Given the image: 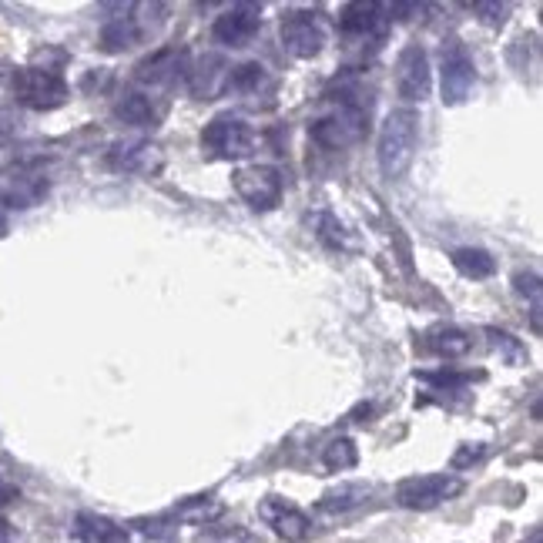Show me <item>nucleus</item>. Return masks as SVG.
Listing matches in <instances>:
<instances>
[{"label":"nucleus","instance_id":"11","mask_svg":"<svg viewBox=\"0 0 543 543\" xmlns=\"http://www.w3.org/2000/svg\"><path fill=\"white\" fill-rule=\"evenodd\" d=\"M282 44L292 57H316L326 44V31H322L319 14L312 11H292L282 21Z\"/></svg>","mask_w":543,"mask_h":543},{"label":"nucleus","instance_id":"5","mask_svg":"<svg viewBox=\"0 0 543 543\" xmlns=\"http://www.w3.org/2000/svg\"><path fill=\"white\" fill-rule=\"evenodd\" d=\"M463 480L450 473H426V476H409L396 487V503L406 510H436L446 500L460 497Z\"/></svg>","mask_w":543,"mask_h":543},{"label":"nucleus","instance_id":"24","mask_svg":"<svg viewBox=\"0 0 543 543\" xmlns=\"http://www.w3.org/2000/svg\"><path fill=\"white\" fill-rule=\"evenodd\" d=\"M322 463H326V470H332V473L352 470V466L359 463L356 443H352L349 436H336V440H329V446L322 450Z\"/></svg>","mask_w":543,"mask_h":543},{"label":"nucleus","instance_id":"15","mask_svg":"<svg viewBox=\"0 0 543 543\" xmlns=\"http://www.w3.org/2000/svg\"><path fill=\"white\" fill-rule=\"evenodd\" d=\"M131 7H135V4L114 7V11H118V17L104 21V27H101V51L121 54V51L135 47L141 37H145V24H141L138 17H131Z\"/></svg>","mask_w":543,"mask_h":543},{"label":"nucleus","instance_id":"14","mask_svg":"<svg viewBox=\"0 0 543 543\" xmlns=\"http://www.w3.org/2000/svg\"><path fill=\"white\" fill-rule=\"evenodd\" d=\"M228 78H232V68H228V61L218 54H205L202 61H198L195 68H188L185 74L188 91H192V98L198 101H212L222 91H228Z\"/></svg>","mask_w":543,"mask_h":543},{"label":"nucleus","instance_id":"4","mask_svg":"<svg viewBox=\"0 0 543 543\" xmlns=\"http://www.w3.org/2000/svg\"><path fill=\"white\" fill-rule=\"evenodd\" d=\"M11 88H14L17 104H24V108H31V111H54L71 98L68 81H64L61 74L51 71V68H21V71H14Z\"/></svg>","mask_w":543,"mask_h":543},{"label":"nucleus","instance_id":"32","mask_svg":"<svg viewBox=\"0 0 543 543\" xmlns=\"http://www.w3.org/2000/svg\"><path fill=\"white\" fill-rule=\"evenodd\" d=\"M14 497H17V490L7 480H0V503H11Z\"/></svg>","mask_w":543,"mask_h":543},{"label":"nucleus","instance_id":"9","mask_svg":"<svg viewBox=\"0 0 543 543\" xmlns=\"http://www.w3.org/2000/svg\"><path fill=\"white\" fill-rule=\"evenodd\" d=\"M165 165L161 148L148 138H125L108 148V168L121 175H155Z\"/></svg>","mask_w":543,"mask_h":543},{"label":"nucleus","instance_id":"13","mask_svg":"<svg viewBox=\"0 0 543 543\" xmlns=\"http://www.w3.org/2000/svg\"><path fill=\"white\" fill-rule=\"evenodd\" d=\"M259 517L269 523V527L279 533L282 540H306L309 537V517L302 513L295 503H289V500H282V497H265L262 503H259Z\"/></svg>","mask_w":543,"mask_h":543},{"label":"nucleus","instance_id":"7","mask_svg":"<svg viewBox=\"0 0 543 543\" xmlns=\"http://www.w3.org/2000/svg\"><path fill=\"white\" fill-rule=\"evenodd\" d=\"M235 195L242 198L252 212H272L282 202V171L272 165H249L232 175Z\"/></svg>","mask_w":543,"mask_h":543},{"label":"nucleus","instance_id":"3","mask_svg":"<svg viewBox=\"0 0 543 543\" xmlns=\"http://www.w3.org/2000/svg\"><path fill=\"white\" fill-rule=\"evenodd\" d=\"M255 131L238 114H218L202 128V151L218 161H238L255 155Z\"/></svg>","mask_w":543,"mask_h":543},{"label":"nucleus","instance_id":"2","mask_svg":"<svg viewBox=\"0 0 543 543\" xmlns=\"http://www.w3.org/2000/svg\"><path fill=\"white\" fill-rule=\"evenodd\" d=\"M416 145H419V114L413 108L389 111L383 128H379V145H376V161L383 178L389 181L403 178L416 158Z\"/></svg>","mask_w":543,"mask_h":543},{"label":"nucleus","instance_id":"12","mask_svg":"<svg viewBox=\"0 0 543 543\" xmlns=\"http://www.w3.org/2000/svg\"><path fill=\"white\" fill-rule=\"evenodd\" d=\"M188 68H192V64H188V51H178V47H161V51H155L138 64L135 78L141 84H148V88H168V84L185 78Z\"/></svg>","mask_w":543,"mask_h":543},{"label":"nucleus","instance_id":"21","mask_svg":"<svg viewBox=\"0 0 543 543\" xmlns=\"http://www.w3.org/2000/svg\"><path fill=\"white\" fill-rule=\"evenodd\" d=\"M426 349H433L436 356H443V359H460L473 349V339H470V332L460 326H440L426 336Z\"/></svg>","mask_w":543,"mask_h":543},{"label":"nucleus","instance_id":"17","mask_svg":"<svg viewBox=\"0 0 543 543\" xmlns=\"http://www.w3.org/2000/svg\"><path fill=\"white\" fill-rule=\"evenodd\" d=\"M369 497H373V487L369 483H342V487H332L319 497V513H329V517H336V513H349L362 507Z\"/></svg>","mask_w":543,"mask_h":543},{"label":"nucleus","instance_id":"27","mask_svg":"<svg viewBox=\"0 0 543 543\" xmlns=\"http://www.w3.org/2000/svg\"><path fill=\"white\" fill-rule=\"evenodd\" d=\"M473 14L480 17L483 24L500 27L503 21H507L510 7H507V4H500V0H476V4H473Z\"/></svg>","mask_w":543,"mask_h":543},{"label":"nucleus","instance_id":"31","mask_svg":"<svg viewBox=\"0 0 543 543\" xmlns=\"http://www.w3.org/2000/svg\"><path fill=\"white\" fill-rule=\"evenodd\" d=\"M419 379H426V383H433V386H446V389H456V386H463V383H470V373H416Z\"/></svg>","mask_w":543,"mask_h":543},{"label":"nucleus","instance_id":"20","mask_svg":"<svg viewBox=\"0 0 543 543\" xmlns=\"http://www.w3.org/2000/svg\"><path fill=\"white\" fill-rule=\"evenodd\" d=\"M228 88L245 94V98H259V94H272L275 81L269 78V71H265L259 61H245V64H238V68H232Z\"/></svg>","mask_w":543,"mask_h":543},{"label":"nucleus","instance_id":"10","mask_svg":"<svg viewBox=\"0 0 543 543\" xmlns=\"http://www.w3.org/2000/svg\"><path fill=\"white\" fill-rule=\"evenodd\" d=\"M262 27V7L252 4V0H242V4H232L222 17H215L212 24V37L225 47H245L259 34Z\"/></svg>","mask_w":543,"mask_h":543},{"label":"nucleus","instance_id":"30","mask_svg":"<svg viewBox=\"0 0 543 543\" xmlns=\"http://www.w3.org/2000/svg\"><path fill=\"white\" fill-rule=\"evenodd\" d=\"M135 527H141L148 533V537H155V540H171L178 533V527H175V520L171 517H155V520H138Z\"/></svg>","mask_w":543,"mask_h":543},{"label":"nucleus","instance_id":"28","mask_svg":"<svg viewBox=\"0 0 543 543\" xmlns=\"http://www.w3.org/2000/svg\"><path fill=\"white\" fill-rule=\"evenodd\" d=\"M198 543H255V533L245 527H225V530H208Z\"/></svg>","mask_w":543,"mask_h":543},{"label":"nucleus","instance_id":"16","mask_svg":"<svg viewBox=\"0 0 543 543\" xmlns=\"http://www.w3.org/2000/svg\"><path fill=\"white\" fill-rule=\"evenodd\" d=\"M386 14V4H366V0H356V4H346L339 11V31L346 37H373V34H383V27L389 17Z\"/></svg>","mask_w":543,"mask_h":543},{"label":"nucleus","instance_id":"18","mask_svg":"<svg viewBox=\"0 0 543 543\" xmlns=\"http://www.w3.org/2000/svg\"><path fill=\"white\" fill-rule=\"evenodd\" d=\"M114 118H118L121 125H128V128H151L158 121V111H155V104H151L148 94L128 91V94H121V98L114 101Z\"/></svg>","mask_w":543,"mask_h":543},{"label":"nucleus","instance_id":"6","mask_svg":"<svg viewBox=\"0 0 543 543\" xmlns=\"http://www.w3.org/2000/svg\"><path fill=\"white\" fill-rule=\"evenodd\" d=\"M440 88H443V104H450V108L470 101V94L476 88V64L460 41H446L440 51Z\"/></svg>","mask_w":543,"mask_h":543},{"label":"nucleus","instance_id":"19","mask_svg":"<svg viewBox=\"0 0 543 543\" xmlns=\"http://www.w3.org/2000/svg\"><path fill=\"white\" fill-rule=\"evenodd\" d=\"M225 503L218 497H188L181 500L175 510H171V520L175 523H195V527H208V523L222 520Z\"/></svg>","mask_w":543,"mask_h":543},{"label":"nucleus","instance_id":"1","mask_svg":"<svg viewBox=\"0 0 543 543\" xmlns=\"http://www.w3.org/2000/svg\"><path fill=\"white\" fill-rule=\"evenodd\" d=\"M369 114H373V101L369 94L356 88H342L326 111L309 125V135L319 148L326 151H346L359 145L369 131Z\"/></svg>","mask_w":543,"mask_h":543},{"label":"nucleus","instance_id":"22","mask_svg":"<svg viewBox=\"0 0 543 543\" xmlns=\"http://www.w3.org/2000/svg\"><path fill=\"white\" fill-rule=\"evenodd\" d=\"M453 265H456V272L466 275V279H490V275L497 272V259H493L487 249H473V245L456 249Z\"/></svg>","mask_w":543,"mask_h":543},{"label":"nucleus","instance_id":"29","mask_svg":"<svg viewBox=\"0 0 543 543\" xmlns=\"http://www.w3.org/2000/svg\"><path fill=\"white\" fill-rule=\"evenodd\" d=\"M487 456V443H463L460 450L453 453V460H450V466L453 470H470V466H476Z\"/></svg>","mask_w":543,"mask_h":543},{"label":"nucleus","instance_id":"23","mask_svg":"<svg viewBox=\"0 0 543 543\" xmlns=\"http://www.w3.org/2000/svg\"><path fill=\"white\" fill-rule=\"evenodd\" d=\"M513 289H517L520 299H530V326H533V332H540V329H543V322H540V312H543V302H540V295H543L540 275H537V272H517V275H513Z\"/></svg>","mask_w":543,"mask_h":543},{"label":"nucleus","instance_id":"26","mask_svg":"<svg viewBox=\"0 0 543 543\" xmlns=\"http://www.w3.org/2000/svg\"><path fill=\"white\" fill-rule=\"evenodd\" d=\"M316 232H319V242L326 245V249H336V252H339V249H349V232H346V225H342L336 215L322 212Z\"/></svg>","mask_w":543,"mask_h":543},{"label":"nucleus","instance_id":"25","mask_svg":"<svg viewBox=\"0 0 543 543\" xmlns=\"http://www.w3.org/2000/svg\"><path fill=\"white\" fill-rule=\"evenodd\" d=\"M487 339H490V349L507 362V366H523L527 362V349L517 336H510L507 329H487Z\"/></svg>","mask_w":543,"mask_h":543},{"label":"nucleus","instance_id":"33","mask_svg":"<svg viewBox=\"0 0 543 543\" xmlns=\"http://www.w3.org/2000/svg\"><path fill=\"white\" fill-rule=\"evenodd\" d=\"M0 543H14V527L4 517H0Z\"/></svg>","mask_w":543,"mask_h":543},{"label":"nucleus","instance_id":"8","mask_svg":"<svg viewBox=\"0 0 543 543\" xmlns=\"http://www.w3.org/2000/svg\"><path fill=\"white\" fill-rule=\"evenodd\" d=\"M433 88V68H430V54L419 44H406L396 57V94L406 104L426 101Z\"/></svg>","mask_w":543,"mask_h":543}]
</instances>
